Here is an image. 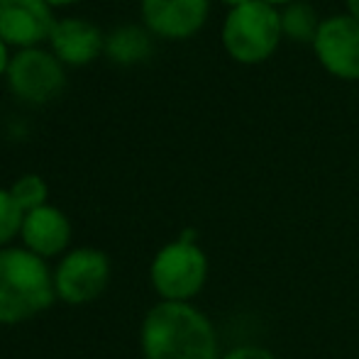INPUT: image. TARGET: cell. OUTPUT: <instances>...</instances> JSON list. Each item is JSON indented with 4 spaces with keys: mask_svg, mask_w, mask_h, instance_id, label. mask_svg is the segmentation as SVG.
<instances>
[{
    "mask_svg": "<svg viewBox=\"0 0 359 359\" xmlns=\"http://www.w3.org/2000/svg\"><path fill=\"white\" fill-rule=\"evenodd\" d=\"M269 5H286V3H293V0H264Z\"/></svg>",
    "mask_w": 359,
    "mask_h": 359,
    "instance_id": "cell-21",
    "label": "cell"
},
{
    "mask_svg": "<svg viewBox=\"0 0 359 359\" xmlns=\"http://www.w3.org/2000/svg\"><path fill=\"white\" fill-rule=\"evenodd\" d=\"M52 8H64V5H74V3H79V0H47Z\"/></svg>",
    "mask_w": 359,
    "mask_h": 359,
    "instance_id": "cell-19",
    "label": "cell"
},
{
    "mask_svg": "<svg viewBox=\"0 0 359 359\" xmlns=\"http://www.w3.org/2000/svg\"><path fill=\"white\" fill-rule=\"evenodd\" d=\"M105 54L120 64L140 62L149 54V37L140 27H120L105 39Z\"/></svg>",
    "mask_w": 359,
    "mask_h": 359,
    "instance_id": "cell-12",
    "label": "cell"
},
{
    "mask_svg": "<svg viewBox=\"0 0 359 359\" xmlns=\"http://www.w3.org/2000/svg\"><path fill=\"white\" fill-rule=\"evenodd\" d=\"M10 196L15 198V203L20 205L22 213H29V210H37L42 205H47L49 198V189H47V181L37 174H25L10 186Z\"/></svg>",
    "mask_w": 359,
    "mask_h": 359,
    "instance_id": "cell-14",
    "label": "cell"
},
{
    "mask_svg": "<svg viewBox=\"0 0 359 359\" xmlns=\"http://www.w3.org/2000/svg\"><path fill=\"white\" fill-rule=\"evenodd\" d=\"M347 8H350V18L359 22V0H347Z\"/></svg>",
    "mask_w": 359,
    "mask_h": 359,
    "instance_id": "cell-18",
    "label": "cell"
},
{
    "mask_svg": "<svg viewBox=\"0 0 359 359\" xmlns=\"http://www.w3.org/2000/svg\"><path fill=\"white\" fill-rule=\"evenodd\" d=\"M222 3L232 5V8H237V5H245V3H250V0H222Z\"/></svg>",
    "mask_w": 359,
    "mask_h": 359,
    "instance_id": "cell-20",
    "label": "cell"
},
{
    "mask_svg": "<svg viewBox=\"0 0 359 359\" xmlns=\"http://www.w3.org/2000/svg\"><path fill=\"white\" fill-rule=\"evenodd\" d=\"M57 301L54 271L47 259L25 247L0 250V325H20Z\"/></svg>",
    "mask_w": 359,
    "mask_h": 359,
    "instance_id": "cell-2",
    "label": "cell"
},
{
    "mask_svg": "<svg viewBox=\"0 0 359 359\" xmlns=\"http://www.w3.org/2000/svg\"><path fill=\"white\" fill-rule=\"evenodd\" d=\"M320 22L308 3H291L281 13V32L293 42H316Z\"/></svg>",
    "mask_w": 359,
    "mask_h": 359,
    "instance_id": "cell-13",
    "label": "cell"
},
{
    "mask_svg": "<svg viewBox=\"0 0 359 359\" xmlns=\"http://www.w3.org/2000/svg\"><path fill=\"white\" fill-rule=\"evenodd\" d=\"M220 359H279L271 350L259 345H240L227 350L225 355H220Z\"/></svg>",
    "mask_w": 359,
    "mask_h": 359,
    "instance_id": "cell-16",
    "label": "cell"
},
{
    "mask_svg": "<svg viewBox=\"0 0 359 359\" xmlns=\"http://www.w3.org/2000/svg\"><path fill=\"white\" fill-rule=\"evenodd\" d=\"M8 86L25 103H49L62 93L67 83L64 67L52 52L44 49H22L10 59L8 67Z\"/></svg>",
    "mask_w": 359,
    "mask_h": 359,
    "instance_id": "cell-6",
    "label": "cell"
},
{
    "mask_svg": "<svg viewBox=\"0 0 359 359\" xmlns=\"http://www.w3.org/2000/svg\"><path fill=\"white\" fill-rule=\"evenodd\" d=\"M210 0H142V18L149 32L164 39L194 37L208 18Z\"/></svg>",
    "mask_w": 359,
    "mask_h": 359,
    "instance_id": "cell-9",
    "label": "cell"
},
{
    "mask_svg": "<svg viewBox=\"0 0 359 359\" xmlns=\"http://www.w3.org/2000/svg\"><path fill=\"white\" fill-rule=\"evenodd\" d=\"M22 217H25V213L20 210V205L15 203L10 191L0 189V250L10 247V242L20 235Z\"/></svg>",
    "mask_w": 359,
    "mask_h": 359,
    "instance_id": "cell-15",
    "label": "cell"
},
{
    "mask_svg": "<svg viewBox=\"0 0 359 359\" xmlns=\"http://www.w3.org/2000/svg\"><path fill=\"white\" fill-rule=\"evenodd\" d=\"M110 259L105 252L93 247H79L59 259L54 269V291L57 298L69 306L93 303L108 288Z\"/></svg>",
    "mask_w": 359,
    "mask_h": 359,
    "instance_id": "cell-5",
    "label": "cell"
},
{
    "mask_svg": "<svg viewBox=\"0 0 359 359\" xmlns=\"http://www.w3.org/2000/svg\"><path fill=\"white\" fill-rule=\"evenodd\" d=\"M72 220L49 203L25 213L22 227H20L22 247L42 259L64 255L69 242H72Z\"/></svg>",
    "mask_w": 359,
    "mask_h": 359,
    "instance_id": "cell-10",
    "label": "cell"
},
{
    "mask_svg": "<svg viewBox=\"0 0 359 359\" xmlns=\"http://www.w3.org/2000/svg\"><path fill=\"white\" fill-rule=\"evenodd\" d=\"M10 54H8V44L0 39V76H5L8 74V67H10Z\"/></svg>",
    "mask_w": 359,
    "mask_h": 359,
    "instance_id": "cell-17",
    "label": "cell"
},
{
    "mask_svg": "<svg viewBox=\"0 0 359 359\" xmlns=\"http://www.w3.org/2000/svg\"><path fill=\"white\" fill-rule=\"evenodd\" d=\"M144 359H220L217 332L194 303L159 301L140 327Z\"/></svg>",
    "mask_w": 359,
    "mask_h": 359,
    "instance_id": "cell-1",
    "label": "cell"
},
{
    "mask_svg": "<svg viewBox=\"0 0 359 359\" xmlns=\"http://www.w3.org/2000/svg\"><path fill=\"white\" fill-rule=\"evenodd\" d=\"M54 13L47 0H0V39L20 49H32L52 37Z\"/></svg>",
    "mask_w": 359,
    "mask_h": 359,
    "instance_id": "cell-8",
    "label": "cell"
},
{
    "mask_svg": "<svg viewBox=\"0 0 359 359\" xmlns=\"http://www.w3.org/2000/svg\"><path fill=\"white\" fill-rule=\"evenodd\" d=\"M49 42H52L54 57L62 64H72V67L90 64L100 57V52H105L103 32L93 22L79 18L57 20Z\"/></svg>",
    "mask_w": 359,
    "mask_h": 359,
    "instance_id": "cell-11",
    "label": "cell"
},
{
    "mask_svg": "<svg viewBox=\"0 0 359 359\" xmlns=\"http://www.w3.org/2000/svg\"><path fill=\"white\" fill-rule=\"evenodd\" d=\"M149 281L161 301L191 303L208 281V257L196 242L179 237L154 255Z\"/></svg>",
    "mask_w": 359,
    "mask_h": 359,
    "instance_id": "cell-4",
    "label": "cell"
},
{
    "mask_svg": "<svg viewBox=\"0 0 359 359\" xmlns=\"http://www.w3.org/2000/svg\"><path fill=\"white\" fill-rule=\"evenodd\" d=\"M320 64L345 81L359 79V22L350 15H335L320 22L313 42Z\"/></svg>",
    "mask_w": 359,
    "mask_h": 359,
    "instance_id": "cell-7",
    "label": "cell"
},
{
    "mask_svg": "<svg viewBox=\"0 0 359 359\" xmlns=\"http://www.w3.org/2000/svg\"><path fill=\"white\" fill-rule=\"evenodd\" d=\"M281 34V15L274 5L250 0L230 10L222 27V44L235 62L259 64L274 54Z\"/></svg>",
    "mask_w": 359,
    "mask_h": 359,
    "instance_id": "cell-3",
    "label": "cell"
}]
</instances>
